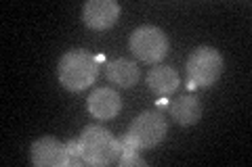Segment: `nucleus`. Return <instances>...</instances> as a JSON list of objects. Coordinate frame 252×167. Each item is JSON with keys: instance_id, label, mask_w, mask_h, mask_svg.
<instances>
[{"instance_id": "nucleus-1", "label": "nucleus", "mask_w": 252, "mask_h": 167, "mask_svg": "<svg viewBox=\"0 0 252 167\" xmlns=\"http://www.w3.org/2000/svg\"><path fill=\"white\" fill-rule=\"evenodd\" d=\"M99 75V61L93 52L74 48L59 59L57 77L59 84L69 92H82L94 84Z\"/></svg>"}, {"instance_id": "nucleus-2", "label": "nucleus", "mask_w": 252, "mask_h": 167, "mask_svg": "<svg viewBox=\"0 0 252 167\" xmlns=\"http://www.w3.org/2000/svg\"><path fill=\"white\" fill-rule=\"evenodd\" d=\"M78 142H80L86 165L103 167L116 163L118 157H120V142L112 136V132H107L101 125H86L82 134L78 136Z\"/></svg>"}, {"instance_id": "nucleus-3", "label": "nucleus", "mask_w": 252, "mask_h": 167, "mask_svg": "<svg viewBox=\"0 0 252 167\" xmlns=\"http://www.w3.org/2000/svg\"><path fill=\"white\" fill-rule=\"evenodd\" d=\"M225 59L212 46H198L187 59V77L195 86H212L223 73Z\"/></svg>"}, {"instance_id": "nucleus-4", "label": "nucleus", "mask_w": 252, "mask_h": 167, "mask_svg": "<svg viewBox=\"0 0 252 167\" xmlns=\"http://www.w3.org/2000/svg\"><path fill=\"white\" fill-rule=\"evenodd\" d=\"M130 52L143 63H160L168 54V38L156 25H141L130 34Z\"/></svg>"}, {"instance_id": "nucleus-5", "label": "nucleus", "mask_w": 252, "mask_h": 167, "mask_svg": "<svg viewBox=\"0 0 252 167\" xmlns=\"http://www.w3.org/2000/svg\"><path fill=\"white\" fill-rule=\"evenodd\" d=\"M166 132H168V125L162 113H158V111H143L141 115L132 119L126 134L137 142L139 148H154L166 138Z\"/></svg>"}, {"instance_id": "nucleus-6", "label": "nucleus", "mask_w": 252, "mask_h": 167, "mask_svg": "<svg viewBox=\"0 0 252 167\" xmlns=\"http://www.w3.org/2000/svg\"><path fill=\"white\" fill-rule=\"evenodd\" d=\"M118 17H120V4L116 0H89L82 6L84 25L94 31L114 27Z\"/></svg>"}, {"instance_id": "nucleus-7", "label": "nucleus", "mask_w": 252, "mask_h": 167, "mask_svg": "<svg viewBox=\"0 0 252 167\" xmlns=\"http://www.w3.org/2000/svg\"><path fill=\"white\" fill-rule=\"evenodd\" d=\"M32 163L36 167H63L67 165V146L53 136L38 138L30 148Z\"/></svg>"}, {"instance_id": "nucleus-8", "label": "nucleus", "mask_w": 252, "mask_h": 167, "mask_svg": "<svg viewBox=\"0 0 252 167\" xmlns=\"http://www.w3.org/2000/svg\"><path fill=\"white\" fill-rule=\"evenodd\" d=\"M86 109L89 113L97 119H114L122 109V98L120 94L112 88H97L93 90V94L86 98Z\"/></svg>"}, {"instance_id": "nucleus-9", "label": "nucleus", "mask_w": 252, "mask_h": 167, "mask_svg": "<svg viewBox=\"0 0 252 167\" xmlns=\"http://www.w3.org/2000/svg\"><path fill=\"white\" fill-rule=\"evenodd\" d=\"M145 82L149 90L156 92L158 96H170L179 88V73L168 65H158L147 71Z\"/></svg>"}, {"instance_id": "nucleus-10", "label": "nucleus", "mask_w": 252, "mask_h": 167, "mask_svg": "<svg viewBox=\"0 0 252 167\" xmlns=\"http://www.w3.org/2000/svg\"><path fill=\"white\" fill-rule=\"evenodd\" d=\"M105 67H107V79L112 84H118L120 88H132L141 79V71L135 61L116 59V61H109Z\"/></svg>"}, {"instance_id": "nucleus-11", "label": "nucleus", "mask_w": 252, "mask_h": 167, "mask_svg": "<svg viewBox=\"0 0 252 167\" xmlns=\"http://www.w3.org/2000/svg\"><path fill=\"white\" fill-rule=\"evenodd\" d=\"M170 117L175 119L179 125H193L200 121L202 117V105L200 100L191 96V94H185L177 100L170 102Z\"/></svg>"}, {"instance_id": "nucleus-12", "label": "nucleus", "mask_w": 252, "mask_h": 167, "mask_svg": "<svg viewBox=\"0 0 252 167\" xmlns=\"http://www.w3.org/2000/svg\"><path fill=\"white\" fill-rule=\"evenodd\" d=\"M65 146H67V165H72V167H80V165H86L84 157H82L80 142H78V140L74 138V140L65 142Z\"/></svg>"}, {"instance_id": "nucleus-13", "label": "nucleus", "mask_w": 252, "mask_h": 167, "mask_svg": "<svg viewBox=\"0 0 252 167\" xmlns=\"http://www.w3.org/2000/svg\"><path fill=\"white\" fill-rule=\"evenodd\" d=\"M120 167H145V159L139 155V150H128V153H120L116 161Z\"/></svg>"}]
</instances>
